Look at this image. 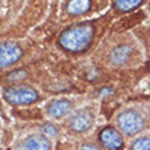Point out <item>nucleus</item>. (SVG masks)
I'll return each mask as SVG.
<instances>
[{"mask_svg": "<svg viewBox=\"0 0 150 150\" xmlns=\"http://www.w3.org/2000/svg\"><path fill=\"white\" fill-rule=\"evenodd\" d=\"M93 38H94V26L89 22H83L66 29L60 36L59 44L64 51L79 53L90 47Z\"/></svg>", "mask_w": 150, "mask_h": 150, "instance_id": "f257e3e1", "label": "nucleus"}, {"mask_svg": "<svg viewBox=\"0 0 150 150\" xmlns=\"http://www.w3.org/2000/svg\"><path fill=\"white\" fill-rule=\"evenodd\" d=\"M4 98L12 105H30L38 100V93L30 86L18 85L6 89Z\"/></svg>", "mask_w": 150, "mask_h": 150, "instance_id": "f03ea898", "label": "nucleus"}, {"mask_svg": "<svg viewBox=\"0 0 150 150\" xmlns=\"http://www.w3.org/2000/svg\"><path fill=\"white\" fill-rule=\"evenodd\" d=\"M119 128L126 135H135L143 130L145 122L137 111H124L117 116Z\"/></svg>", "mask_w": 150, "mask_h": 150, "instance_id": "7ed1b4c3", "label": "nucleus"}, {"mask_svg": "<svg viewBox=\"0 0 150 150\" xmlns=\"http://www.w3.org/2000/svg\"><path fill=\"white\" fill-rule=\"evenodd\" d=\"M51 142L42 134H33L19 141L14 150H51Z\"/></svg>", "mask_w": 150, "mask_h": 150, "instance_id": "20e7f679", "label": "nucleus"}, {"mask_svg": "<svg viewBox=\"0 0 150 150\" xmlns=\"http://www.w3.org/2000/svg\"><path fill=\"white\" fill-rule=\"evenodd\" d=\"M22 49L15 42H0V68L8 67L21 59Z\"/></svg>", "mask_w": 150, "mask_h": 150, "instance_id": "39448f33", "label": "nucleus"}, {"mask_svg": "<svg viewBox=\"0 0 150 150\" xmlns=\"http://www.w3.org/2000/svg\"><path fill=\"white\" fill-rule=\"evenodd\" d=\"M98 139L103 147L107 150H120L123 147L122 135L113 127H105L104 130H101Z\"/></svg>", "mask_w": 150, "mask_h": 150, "instance_id": "423d86ee", "label": "nucleus"}, {"mask_svg": "<svg viewBox=\"0 0 150 150\" xmlns=\"http://www.w3.org/2000/svg\"><path fill=\"white\" fill-rule=\"evenodd\" d=\"M93 123H94V116L90 109H82L74 113L70 120V128L75 132H85L91 128Z\"/></svg>", "mask_w": 150, "mask_h": 150, "instance_id": "0eeeda50", "label": "nucleus"}, {"mask_svg": "<svg viewBox=\"0 0 150 150\" xmlns=\"http://www.w3.org/2000/svg\"><path fill=\"white\" fill-rule=\"evenodd\" d=\"M72 109V104L68 101V100H53L49 105H48V113L49 116L55 119H59V117H63L68 112Z\"/></svg>", "mask_w": 150, "mask_h": 150, "instance_id": "6e6552de", "label": "nucleus"}, {"mask_svg": "<svg viewBox=\"0 0 150 150\" xmlns=\"http://www.w3.org/2000/svg\"><path fill=\"white\" fill-rule=\"evenodd\" d=\"M131 55V49L127 45H120V47L115 48L111 53V60L113 64H124L128 62Z\"/></svg>", "mask_w": 150, "mask_h": 150, "instance_id": "1a4fd4ad", "label": "nucleus"}, {"mask_svg": "<svg viewBox=\"0 0 150 150\" xmlns=\"http://www.w3.org/2000/svg\"><path fill=\"white\" fill-rule=\"evenodd\" d=\"M90 8V0H70L67 10L72 15H82Z\"/></svg>", "mask_w": 150, "mask_h": 150, "instance_id": "9d476101", "label": "nucleus"}, {"mask_svg": "<svg viewBox=\"0 0 150 150\" xmlns=\"http://www.w3.org/2000/svg\"><path fill=\"white\" fill-rule=\"evenodd\" d=\"M143 0H113L115 8L120 12H126L130 10H134L138 6H141Z\"/></svg>", "mask_w": 150, "mask_h": 150, "instance_id": "9b49d317", "label": "nucleus"}, {"mask_svg": "<svg viewBox=\"0 0 150 150\" xmlns=\"http://www.w3.org/2000/svg\"><path fill=\"white\" fill-rule=\"evenodd\" d=\"M131 150H150V138L137 139V141L132 143Z\"/></svg>", "mask_w": 150, "mask_h": 150, "instance_id": "f8f14e48", "label": "nucleus"}, {"mask_svg": "<svg viewBox=\"0 0 150 150\" xmlns=\"http://www.w3.org/2000/svg\"><path fill=\"white\" fill-rule=\"evenodd\" d=\"M56 134H57V130H56V127L53 124L47 123V124L42 126V135H45L47 138H53Z\"/></svg>", "mask_w": 150, "mask_h": 150, "instance_id": "ddd939ff", "label": "nucleus"}, {"mask_svg": "<svg viewBox=\"0 0 150 150\" xmlns=\"http://www.w3.org/2000/svg\"><path fill=\"white\" fill-rule=\"evenodd\" d=\"M25 76H26V71L18 70V71H14L8 75V79H10V81H16V79H22V78H25Z\"/></svg>", "mask_w": 150, "mask_h": 150, "instance_id": "4468645a", "label": "nucleus"}, {"mask_svg": "<svg viewBox=\"0 0 150 150\" xmlns=\"http://www.w3.org/2000/svg\"><path fill=\"white\" fill-rule=\"evenodd\" d=\"M81 150H98L96 146H93V145H85V146L81 147Z\"/></svg>", "mask_w": 150, "mask_h": 150, "instance_id": "2eb2a0df", "label": "nucleus"}, {"mask_svg": "<svg viewBox=\"0 0 150 150\" xmlns=\"http://www.w3.org/2000/svg\"><path fill=\"white\" fill-rule=\"evenodd\" d=\"M149 90H150V83H149Z\"/></svg>", "mask_w": 150, "mask_h": 150, "instance_id": "dca6fc26", "label": "nucleus"}, {"mask_svg": "<svg viewBox=\"0 0 150 150\" xmlns=\"http://www.w3.org/2000/svg\"><path fill=\"white\" fill-rule=\"evenodd\" d=\"M149 68H150V63H149Z\"/></svg>", "mask_w": 150, "mask_h": 150, "instance_id": "f3484780", "label": "nucleus"}, {"mask_svg": "<svg viewBox=\"0 0 150 150\" xmlns=\"http://www.w3.org/2000/svg\"><path fill=\"white\" fill-rule=\"evenodd\" d=\"M0 150H1V149H0Z\"/></svg>", "mask_w": 150, "mask_h": 150, "instance_id": "a211bd4d", "label": "nucleus"}]
</instances>
